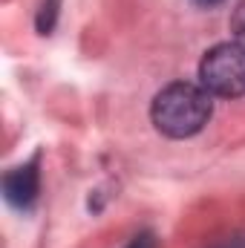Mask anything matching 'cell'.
<instances>
[{
	"label": "cell",
	"mask_w": 245,
	"mask_h": 248,
	"mask_svg": "<svg viewBox=\"0 0 245 248\" xmlns=\"http://www.w3.org/2000/svg\"><path fill=\"white\" fill-rule=\"evenodd\" d=\"M214 116V95L193 81H173L150 104L153 127L168 139H190Z\"/></svg>",
	"instance_id": "obj_1"
},
{
	"label": "cell",
	"mask_w": 245,
	"mask_h": 248,
	"mask_svg": "<svg viewBox=\"0 0 245 248\" xmlns=\"http://www.w3.org/2000/svg\"><path fill=\"white\" fill-rule=\"evenodd\" d=\"M199 84L216 98L245 95V46L237 41L211 46L199 61Z\"/></svg>",
	"instance_id": "obj_2"
},
{
	"label": "cell",
	"mask_w": 245,
	"mask_h": 248,
	"mask_svg": "<svg viewBox=\"0 0 245 248\" xmlns=\"http://www.w3.org/2000/svg\"><path fill=\"white\" fill-rule=\"evenodd\" d=\"M41 193V170H38V159L9 170L3 176V196L12 208L17 211H32Z\"/></svg>",
	"instance_id": "obj_3"
},
{
	"label": "cell",
	"mask_w": 245,
	"mask_h": 248,
	"mask_svg": "<svg viewBox=\"0 0 245 248\" xmlns=\"http://www.w3.org/2000/svg\"><path fill=\"white\" fill-rule=\"evenodd\" d=\"M58 3L61 0H44L41 12H38V32L41 35H49L52 26H55V17H58Z\"/></svg>",
	"instance_id": "obj_4"
},
{
	"label": "cell",
	"mask_w": 245,
	"mask_h": 248,
	"mask_svg": "<svg viewBox=\"0 0 245 248\" xmlns=\"http://www.w3.org/2000/svg\"><path fill=\"white\" fill-rule=\"evenodd\" d=\"M231 32H234V41L245 46V0L234 9V15H231Z\"/></svg>",
	"instance_id": "obj_5"
},
{
	"label": "cell",
	"mask_w": 245,
	"mask_h": 248,
	"mask_svg": "<svg viewBox=\"0 0 245 248\" xmlns=\"http://www.w3.org/2000/svg\"><path fill=\"white\" fill-rule=\"evenodd\" d=\"M124 248H159V240H156L153 231H141V234H136Z\"/></svg>",
	"instance_id": "obj_6"
},
{
	"label": "cell",
	"mask_w": 245,
	"mask_h": 248,
	"mask_svg": "<svg viewBox=\"0 0 245 248\" xmlns=\"http://www.w3.org/2000/svg\"><path fill=\"white\" fill-rule=\"evenodd\" d=\"M214 248H245V234H234V237H225L219 240Z\"/></svg>",
	"instance_id": "obj_7"
},
{
	"label": "cell",
	"mask_w": 245,
	"mask_h": 248,
	"mask_svg": "<svg viewBox=\"0 0 245 248\" xmlns=\"http://www.w3.org/2000/svg\"><path fill=\"white\" fill-rule=\"evenodd\" d=\"M190 3H196V6H202V9H214V6H219L222 0H190Z\"/></svg>",
	"instance_id": "obj_8"
}]
</instances>
